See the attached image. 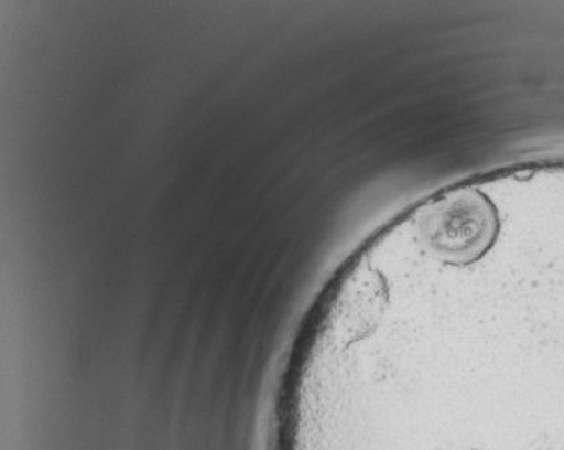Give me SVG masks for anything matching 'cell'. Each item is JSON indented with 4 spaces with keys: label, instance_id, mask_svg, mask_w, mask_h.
<instances>
[{
    "label": "cell",
    "instance_id": "6da1fadb",
    "mask_svg": "<svg viewBox=\"0 0 564 450\" xmlns=\"http://www.w3.org/2000/svg\"><path fill=\"white\" fill-rule=\"evenodd\" d=\"M273 450H564V272L345 311L284 389Z\"/></svg>",
    "mask_w": 564,
    "mask_h": 450
}]
</instances>
